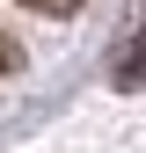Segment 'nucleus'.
<instances>
[{
	"instance_id": "1",
	"label": "nucleus",
	"mask_w": 146,
	"mask_h": 153,
	"mask_svg": "<svg viewBox=\"0 0 146 153\" xmlns=\"http://www.w3.org/2000/svg\"><path fill=\"white\" fill-rule=\"evenodd\" d=\"M110 80H117L124 95H132V88H146V7H139V22H132V36L117 44V59H110Z\"/></svg>"
},
{
	"instance_id": "3",
	"label": "nucleus",
	"mask_w": 146,
	"mask_h": 153,
	"mask_svg": "<svg viewBox=\"0 0 146 153\" xmlns=\"http://www.w3.org/2000/svg\"><path fill=\"white\" fill-rule=\"evenodd\" d=\"M22 7H36V15H73L80 0H22Z\"/></svg>"
},
{
	"instance_id": "2",
	"label": "nucleus",
	"mask_w": 146,
	"mask_h": 153,
	"mask_svg": "<svg viewBox=\"0 0 146 153\" xmlns=\"http://www.w3.org/2000/svg\"><path fill=\"white\" fill-rule=\"evenodd\" d=\"M0 73H22V44L15 36H0Z\"/></svg>"
}]
</instances>
